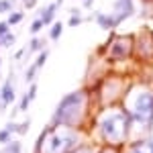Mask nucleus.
Masks as SVG:
<instances>
[{
	"mask_svg": "<svg viewBox=\"0 0 153 153\" xmlns=\"http://www.w3.org/2000/svg\"><path fill=\"white\" fill-rule=\"evenodd\" d=\"M0 98H2V102L6 106L14 102L16 94H14V78H12V74L6 78V82L2 84V88H0Z\"/></svg>",
	"mask_w": 153,
	"mask_h": 153,
	"instance_id": "6",
	"label": "nucleus"
},
{
	"mask_svg": "<svg viewBox=\"0 0 153 153\" xmlns=\"http://www.w3.org/2000/svg\"><path fill=\"white\" fill-rule=\"evenodd\" d=\"M61 33H63V25L53 23L51 25V31H49V39H51V41H57L59 37H61Z\"/></svg>",
	"mask_w": 153,
	"mask_h": 153,
	"instance_id": "13",
	"label": "nucleus"
},
{
	"mask_svg": "<svg viewBox=\"0 0 153 153\" xmlns=\"http://www.w3.org/2000/svg\"><path fill=\"white\" fill-rule=\"evenodd\" d=\"M14 4H16V0H0V14H4V12H12Z\"/></svg>",
	"mask_w": 153,
	"mask_h": 153,
	"instance_id": "19",
	"label": "nucleus"
},
{
	"mask_svg": "<svg viewBox=\"0 0 153 153\" xmlns=\"http://www.w3.org/2000/svg\"><path fill=\"white\" fill-rule=\"evenodd\" d=\"M0 65H2V59H0Z\"/></svg>",
	"mask_w": 153,
	"mask_h": 153,
	"instance_id": "29",
	"label": "nucleus"
},
{
	"mask_svg": "<svg viewBox=\"0 0 153 153\" xmlns=\"http://www.w3.org/2000/svg\"><path fill=\"white\" fill-rule=\"evenodd\" d=\"M23 19H25V12L23 10H12L10 14H8V19H6V23L12 27V25H19Z\"/></svg>",
	"mask_w": 153,
	"mask_h": 153,
	"instance_id": "14",
	"label": "nucleus"
},
{
	"mask_svg": "<svg viewBox=\"0 0 153 153\" xmlns=\"http://www.w3.org/2000/svg\"><path fill=\"white\" fill-rule=\"evenodd\" d=\"M131 118L141 125L143 129H149L153 123V94L151 92H139L135 98V104L131 110Z\"/></svg>",
	"mask_w": 153,
	"mask_h": 153,
	"instance_id": "4",
	"label": "nucleus"
},
{
	"mask_svg": "<svg viewBox=\"0 0 153 153\" xmlns=\"http://www.w3.org/2000/svg\"><path fill=\"white\" fill-rule=\"evenodd\" d=\"M84 106H86V94L82 90L63 96L57 108H55V112H53V127H57V125L59 127H74V125H78L84 112Z\"/></svg>",
	"mask_w": 153,
	"mask_h": 153,
	"instance_id": "1",
	"label": "nucleus"
},
{
	"mask_svg": "<svg viewBox=\"0 0 153 153\" xmlns=\"http://www.w3.org/2000/svg\"><path fill=\"white\" fill-rule=\"evenodd\" d=\"M37 71H39V68H37L35 63H31L29 68H27V71H25V82H35V78H37Z\"/></svg>",
	"mask_w": 153,
	"mask_h": 153,
	"instance_id": "15",
	"label": "nucleus"
},
{
	"mask_svg": "<svg viewBox=\"0 0 153 153\" xmlns=\"http://www.w3.org/2000/svg\"><path fill=\"white\" fill-rule=\"evenodd\" d=\"M71 153H92V149L90 147H82V149H74Z\"/></svg>",
	"mask_w": 153,
	"mask_h": 153,
	"instance_id": "26",
	"label": "nucleus"
},
{
	"mask_svg": "<svg viewBox=\"0 0 153 153\" xmlns=\"http://www.w3.org/2000/svg\"><path fill=\"white\" fill-rule=\"evenodd\" d=\"M10 135H12V133H10V131H8V129L0 131V143H4V145H6V143L10 141Z\"/></svg>",
	"mask_w": 153,
	"mask_h": 153,
	"instance_id": "23",
	"label": "nucleus"
},
{
	"mask_svg": "<svg viewBox=\"0 0 153 153\" xmlns=\"http://www.w3.org/2000/svg\"><path fill=\"white\" fill-rule=\"evenodd\" d=\"M76 133L71 131H57L55 127H49L45 133H41L37 149L39 153H71L76 149Z\"/></svg>",
	"mask_w": 153,
	"mask_h": 153,
	"instance_id": "2",
	"label": "nucleus"
},
{
	"mask_svg": "<svg viewBox=\"0 0 153 153\" xmlns=\"http://www.w3.org/2000/svg\"><path fill=\"white\" fill-rule=\"evenodd\" d=\"M29 127H31V120L27 118L25 123H21V125H16V133H19V135H25V133H29Z\"/></svg>",
	"mask_w": 153,
	"mask_h": 153,
	"instance_id": "22",
	"label": "nucleus"
},
{
	"mask_svg": "<svg viewBox=\"0 0 153 153\" xmlns=\"http://www.w3.org/2000/svg\"><path fill=\"white\" fill-rule=\"evenodd\" d=\"M23 151V145L19 141H8L6 143V149H4V153H21Z\"/></svg>",
	"mask_w": 153,
	"mask_h": 153,
	"instance_id": "18",
	"label": "nucleus"
},
{
	"mask_svg": "<svg viewBox=\"0 0 153 153\" xmlns=\"http://www.w3.org/2000/svg\"><path fill=\"white\" fill-rule=\"evenodd\" d=\"M14 41H16V37L8 31V33H4V35L0 37V47H12V45H14Z\"/></svg>",
	"mask_w": 153,
	"mask_h": 153,
	"instance_id": "16",
	"label": "nucleus"
},
{
	"mask_svg": "<svg viewBox=\"0 0 153 153\" xmlns=\"http://www.w3.org/2000/svg\"><path fill=\"white\" fill-rule=\"evenodd\" d=\"M23 4L27 6V8H33V6L37 4V0H23Z\"/></svg>",
	"mask_w": 153,
	"mask_h": 153,
	"instance_id": "25",
	"label": "nucleus"
},
{
	"mask_svg": "<svg viewBox=\"0 0 153 153\" xmlns=\"http://www.w3.org/2000/svg\"><path fill=\"white\" fill-rule=\"evenodd\" d=\"M43 27H45V25H43V21H41V19L37 16L35 21H33V25H31V33H33V35H37V33H39V31L43 29Z\"/></svg>",
	"mask_w": 153,
	"mask_h": 153,
	"instance_id": "21",
	"label": "nucleus"
},
{
	"mask_svg": "<svg viewBox=\"0 0 153 153\" xmlns=\"http://www.w3.org/2000/svg\"><path fill=\"white\" fill-rule=\"evenodd\" d=\"M102 153H114V151H112V149H110V151H108V149H104V151H102Z\"/></svg>",
	"mask_w": 153,
	"mask_h": 153,
	"instance_id": "28",
	"label": "nucleus"
},
{
	"mask_svg": "<svg viewBox=\"0 0 153 153\" xmlns=\"http://www.w3.org/2000/svg\"><path fill=\"white\" fill-rule=\"evenodd\" d=\"M47 57H49V51H47V49H41V51H39V55H37V59H35V65L39 68V70L45 65Z\"/></svg>",
	"mask_w": 153,
	"mask_h": 153,
	"instance_id": "17",
	"label": "nucleus"
},
{
	"mask_svg": "<svg viewBox=\"0 0 153 153\" xmlns=\"http://www.w3.org/2000/svg\"><path fill=\"white\" fill-rule=\"evenodd\" d=\"M129 153H153V139L151 141H139L129 149Z\"/></svg>",
	"mask_w": 153,
	"mask_h": 153,
	"instance_id": "11",
	"label": "nucleus"
},
{
	"mask_svg": "<svg viewBox=\"0 0 153 153\" xmlns=\"http://www.w3.org/2000/svg\"><path fill=\"white\" fill-rule=\"evenodd\" d=\"M37 96V84L31 82V86H29V90H27V94L23 96V100H21V104H19V112H25L27 108H29V104L35 100Z\"/></svg>",
	"mask_w": 153,
	"mask_h": 153,
	"instance_id": "9",
	"label": "nucleus"
},
{
	"mask_svg": "<svg viewBox=\"0 0 153 153\" xmlns=\"http://www.w3.org/2000/svg\"><path fill=\"white\" fill-rule=\"evenodd\" d=\"M92 2H94V0H84V6H86V8H90V6H92Z\"/></svg>",
	"mask_w": 153,
	"mask_h": 153,
	"instance_id": "27",
	"label": "nucleus"
},
{
	"mask_svg": "<svg viewBox=\"0 0 153 153\" xmlns=\"http://www.w3.org/2000/svg\"><path fill=\"white\" fill-rule=\"evenodd\" d=\"M8 31H10V25L6 23V21H2V23H0V37L4 35V33H8Z\"/></svg>",
	"mask_w": 153,
	"mask_h": 153,
	"instance_id": "24",
	"label": "nucleus"
},
{
	"mask_svg": "<svg viewBox=\"0 0 153 153\" xmlns=\"http://www.w3.org/2000/svg\"><path fill=\"white\" fill-rule=\"evenodd\" d=\"M96 23L100 25V29H114L117 27V21H114V16L112 14H104V12H96Z\"/></svg>",
	"mask_w": 153,
	"mask_h": 153,
	"instance_id": "10",
	"label": "nucleus"
},
{
	"mask_svg": "<svg viewBox=\"0 0 153 153\" xmlns=\"http://www.w3.org/2000/svg\"><path fill=\"white\" fill-rule=\"evenodd\" d=\"M82 21H84V19H82V14H80V10H76V8H74V10H71L70 21H68V25H70V27H78Z\"/></svg>",
	"mask_w": 153,
	"mask_h": 153,
	"instance_id": "20",
	"label": "nucleus"
},
{
	"mask_svg": "<svg viewBox=\"0 0 153 153\" xmlns=\"http://www.w3.org/2000/svg\"><path fill=\"white\" fill-rule=\"evenodd\" d=\"M59 8L57 2H51V4H47L43 10H41V14H39V19L43 21V25L47 27V25H53V21H55V10Z\"/></svg>",
	"mask_w": 153,
	"mask_h": 153,
	"instance_id": "8",
	"label": "nucleus"
},
{
	"mask_svg": "<svg viewBox=\"0 0 153 153\" xmlns=\"http://www.w3.org/2000/svg\"><path fill=\"white\" fill-rule=\"evenodd\" d=\"M129 51H131V41L129 39H118L110 49V55L114 59H123L125 55H129Z\"/></svg>",
	"mask_w": 153,
	"mask_h": 153,
	"instance_id": "7",
	"label": "nucleus"
},
{
	"mask_svg": "<svg viewBox=\"0 0 153 153\" xmlns=\"http://www.w3.org/2000/svg\"><path fill=\"white\" fill-rule=\"evenodd\" d=\"M133 0H117L114 2V8H112V16H114V21H117V25H120L125 19H129L131 14H133Z\"/></svg>",
	"mask_w": 153,
	"mask_h": 153,
	"instance_id": "5",
	"label": "nucleus"
},
{
	"mask_svg": "<svg viewBox=\"0 0 153 153\" xmlns=\"http://www.w3.org/2000/svg\"><path fill=\"white\" fill-rule=\"evenodd\" d=\"M102 137L110 143H120L129 133V114L127 112H108L100 120Z\"/></svg>",
	"mask_w": 153,
	"mask_h": 153,
	"instance_id": "3",
	"label": "nucleus"
},
{
	"mask_svg": "<svg viewBox=\"0 0 153 153\" xmlns=\"http://www.w3.org/2000/svg\"><path fill=\"white\" fill-rule=\"evenodd\" d=\"M43 45H45V41L41 39V37H33L31 39V43H29V49H27V53H35V51H41L43 49Z\"/></svg>",
	"mask_w": 153,
	"mask_h": 153,
	"instance_id": "12",
	"label": "nucleus"
}]
</instances>
